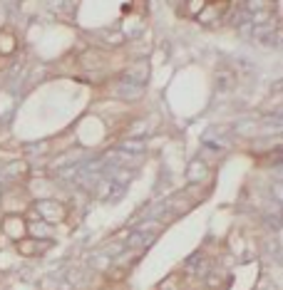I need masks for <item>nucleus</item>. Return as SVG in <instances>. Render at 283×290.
<instances>
[{
  "mask_svg": "<svg viewBox=\"0 0 283 290\" xmlns=\"http://www.w3.org/2000/svg\"><path fill=\"white\" fill-rule=\"evenodd\" d=\"M3 228H5V233H8L10 238H23V233H25V223H23L20 218H15V216L5 218Z\"/></svg>",
  "mask_w": 283,
  "mask_h": 290,
  "instance_id": "nucleus-1",
  "label": "nucleus"
},
{
  "mask_svg": "<svg viewBox=\"0 0 283 290\" xmlns=\"http://www.w3.org/2000/svg\"><path fill=\"white\" fill-rule=\"evenodd\" d=\"M204 5H206L204 0H199V3H181L179 10H181V13H189L186 18H199V13L204 10Z\"/></svg>",
  "mask_w": 283,
  "mask_h": 290,
  "instance_id": "nucleus-2",
  "label": "nucleus"
},
{
  "mask_svg": "<svg viewBox=\"0 0 283 290\" xmlns=\"http://www.w3.org/2000/svg\"><path fill=\"white\" fill-rule=\"evenodd\" d=\"M47 246H50V243H42V246H35V243H28V241H20V243H18V248L23 250L25 255H30V253H33L35 248H38V250H45Z\"/></svg>",
  "mask_w": 283,
  "mask_h": 290,
  "instance_id": "nucleus-3",
  "label": "nucleus"
}]
</instances>
